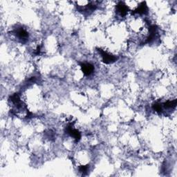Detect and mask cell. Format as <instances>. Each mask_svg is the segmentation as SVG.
<instances>
[{"label":"cell","instance_id":"1","mask_svg":"<svg viewBox=\"0 0 177 177\" xmlns=\"http://www.w3.org/2000/svg\"><path fill=\"white\" fill-rule=\"evenodd\" d=\"M98 50H99L101 55H102L103 62L106 64H110L112 62H114L117 60L116 57H115L114 55L109 54V53H107L105 50H103L102 49H99Z\"/></svg>","mask_w":177,"mask_h":177},{"label":"cell","instance_id":"2","mask_svg":"<svg viewBox=\"0 0 177 177\" xmlns=\"http://www.w3.org/2000/svg\"><path fill=\"white\" fill-rule=\"evenodd\" d=\"M80 66L84 74L86 75H90L94 71V66L89 63L81 64Z\"/></svg>","mask_w":177,"mask_h":177},{"label":"cell","instance_id":"3","mask_svg":"<svg viewBox=\"0 0 177 177\" xmlns=\"http://www.w3.org/2000/svg\"><path fill=\"white\" fill-rule=\"evenodd\" d=\"M117 12L120 14V16L125 17L127 13L128 8L127 6L123 4V2H120L119 4L117 5Z\"/></svg>","mask_w":177,"mask_h":177},{"label":"cell","instance_id":"4","mask_svg":"<svg viewBox=\"0 0 177 177\" xmlns=\"http://www.w3.org/2000/svg\"><path fill=\"white\" fill-rule=\"evenodd\" d=\"M16 34L18 35V37L22 40H26L29 37V34H28L26 30L22 29V28H19L16 30Z\"/></svg>","mask_w":177,"mask_h":177},{"label":"cell","instance_id":"5","mask_svg":"<svg viewBox=\"0 0 177 177\" xmlns=\"http://www.w3.org/2000/svg\"><path fill=\"white\" fill-rule=\"evenodd\" d=\"M147 12V6H146L145 2H143L142 4L136 8V10L134 11L135 13L140 14V15L145 14Z\"/></svg>","mask_w":177,"mask_h":177}]
</instances>
